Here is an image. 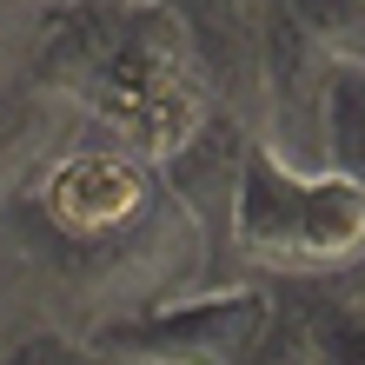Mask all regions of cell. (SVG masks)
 <instances>
[{
    "instance_id": "1",
    "label": "cell",
    "mask_w": 365,
    "mask_h": 365,
    "mask_svg": "<svg viewBox=\"0 0 365 365\" xmlns=\"http://www.w3.org/2000/svg\"><path fill=\"white\" fill-rule=\"evenodd\" d=\"M7 212L34 226V266L60 286V306L80 312V339L220 286H246L226 272L212 232L186 212L160 166L100 133L67 146Z\"/></svg>"
},
{
    "instance_id": "2",
    "label": "cell",
    "mask_w": 365,
    "mask_h": 365,
    "mask_svg": "<svg viewBox=\"0 0 365 365\" xmlns=\"http://www.w3.org/2000/svg\"><path fill=\"white\" fill-rule=\"evenodd\" d=\"M34 80L73 106L100 140L166 166L220 113L186 20L166 0H73L53 7L27 53Z\"/></svg>"
},
{
    "instance_id": "3",
    "label": "cell",
    "mask_w": 365,
    "mask_h": 365,
    "mask_svg": "<svg viewBox=\"0 0 365 365\" xmlns=\"http://www.w3.org/2000/svg\"><path fill=\"white\" fill-rule=\"evenodd\" d=\"M232 259L240 279L259 272L292 286H332L339 272L365 266V186L346 173H292L259 146L232 212Z\"/></svg>"
},
{
    "instance_id": "4",
    "label": "cell",
    "mask_w": 365,
    "mask_h": 365,
    "mask_svg": "<svg viewBox=\"0 0 365 365\" xmlns=\"http://www.w3.org/2000/svg\"><path fill=\"white\" fill-rule=\"evenodd\" d=\"M272 312H279V286L246 279V286H220V292L186 299V306L126 319V326L100 332V346L133 365H246L252 346L266 339Z\"/></svg>"
},
{
    "instance_id": "5",
    "label": "cell",
    "mask_w": 365,
    "mask_h": 365,
    "mask_svg": "<svg viewBox=\"0 0 365 365\" xmlns=\"http://www.w3.org/2000/svg\"><path fill=\"white\" fill-rule=\"evenodd\" d=\"M332 80H339V60L279 0L272 34H266V80H259V146L272 160H286L292 173H332L326 160Z\"/></svg>"
},
{
    "instance_id": "6",
    "label": "cell",
    "mask_w": 365,
    "mask_h": 365,
    "mask_svg": "<svg viewBox=\"0 0 365 365\" xmlns=\"http://www.w3.org/2000/svg\"><path fill=\"white\" fill-rule=\"evenodd\" d=\"M186 34L192 53L232 113L259 133V80H266V34H272V7L279 0H166Z\"/></svg>"
},
{
    "instance_id": "7",
    "label": "cell",
    "mask_w": 365,
    "mask_h": 365,
    "mask_svg": "<svg viewBox=\"0 0 365 365\" xmlns=\"http://www.w3.org/2000/svg\"><path fill=\"white\" fill-rule=\"evenodd\" d=\"M326 160H332V173L365 186V67H339V80H332Z\"/></svg>"
},
{
    "instance_id": "8",
    "label": "cell",
    "mask_w": 365,
    "mask_h": 365,
    "mask_svg": "<svg viewBox=\"0 0 365 365\" xmlns=\"http://www.w3.org/2000/svg\"><path fill=\"white\" fill-rule=\"evenodd\" d=\"M246 365H319V319H312V292H286L279 286V312L266 339L252 346Z\"/></svg>"
},
{
    "instance_id": "9",
    "label": "cell",
    "mask_w": 365,
    "mask_h": 365,
    "mask_svg": "<svg viewBox=\"0 0 365 365\" xmlns=\"http://www.w3.org/2000/svg\"><path fill=\"white\" fill-rule=\"evenodd\" d=\"M286 14L339 67H365V0H286Z\"/></svg>"
},
{
    "instance_id": "10",
    "label": "cell",
    "mask_w": 365,
    "mask_h": 365,
    "mask_svg": "<svg viewBox=\"0 0 365 365\" xmlns=\"http://www.w3.org/2000/svg\"><path fill=\"white\" fill-rule=\"evenodd\" d=\"M319 365H365V292H312Z\"/></svg>"
},
{
    "instance_id": "11",
    "label": "cell",
    "mask_w": 365,
    "mask_h": 365,
    "mask_svg": "<svg viewBox=\"0 0 365 365\" xmlns=\"http://www.w3.org/2000/svg\"><path fill=\"white\" fill-rule=\"evenodd\" d=\"M0 365H133V359L106 352L100 339H80L67 326H27V332H14Z\"/></svg>"
},
{
    "instance_id": "12",
    "label": "cell",
    "mask_w": 365,
    "mask_h": 365,
    "mask_svg": "<svg viewBox=\"0 0 365 365\" xmlns=\"http://www.w3.org/2000/svg\"><path fill=\"white\" fill-rule=\"evenodd\" d=\"M14 73H20V67H14V53H7V40H0V87H7Z\"/></svg>"
},
{
    "instance_id": "13",
    "label": "cell",
    "mask_w": 365,
    "mask_h": 365,
    "mask_svg": "<svg viewBox=\"0 0 365 365\" xmlns=\"http://www.w3.org/2000/svg\"><path fill=\"white\" fill-rule=\"evenodd\" d=\"M7 346H14V339H0V359H7Z\"/></svg>"
}]
</instances>
